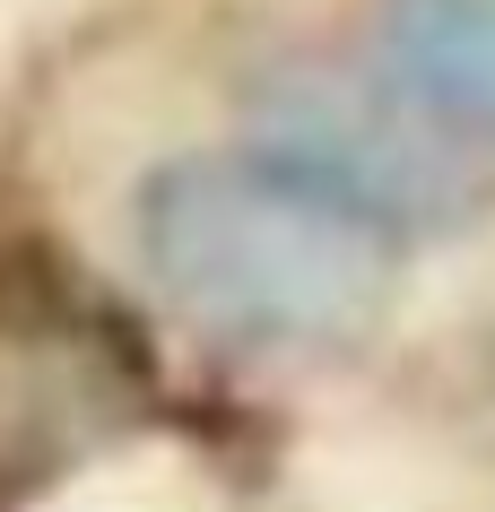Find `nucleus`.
Here are the masks:
<instances>
[{
  "mask_svg": "<svg viewBox=\"0 0 495 512\" xmlns=\"http://www.w3.org/2000/svg\"><path fill=\"white\" fill-rule=\"evenodd\" d=\"M383 53L435 122L495 131V0H391Z\"/></svg>",
  "mask_w": 495,
  "mask_h": 512,
  "instance_id": "f03ea898",
  "label": "nucleus"
},
{
  "mask_svg": "<svg viewBox=\"0 0 495 512\" xmlns=\"http://www.w3.org/2000/svg\"><path fill=\"white\" fill-rule=\"evenodd\" d=\"M139 261L174 313L235 348H339L383 322L400 226L296 148H209L148 174Z\"/></svg>",
  "mask_w": 495,
  "mask_h": 512,
  "instance_id": "f257e3e1",
  "label": "nucleus"
}]
</instances>
